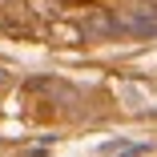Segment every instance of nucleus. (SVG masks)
<instances>
[{
	"instance_id": "obj_1",
	"label": "nucleus",
	"mask_w": 157,
	"mask_h": 157,
	"mask_svg": "<svg viewBox=\"0 0 157 157\" xmlns=\"http://www.w3.org/2000/svg\"><path fill=\"white\" fill-rule=\"evenodd\" d=\"M117 24L125 28V33H133V36H157V0H137V4H129Z\"/></svg>"
},
{
	"instance_id": "obj_2",
	"label": "nucleus",
	"mask_w": 157,
	"mask_h": 157,
	"mask_svg": "<svg viewBox=\"0 0 157 157\" xmlns=\"http://www.w3.org/2000/svg\"><path fill=\"white\" fill-rule=\"evenodd\" d=\"M117 16H109V12H97V16H89L85 20V28H81V33H85V40H105V36H113L117 33Z\"/></svg>"
}]
</instances>
